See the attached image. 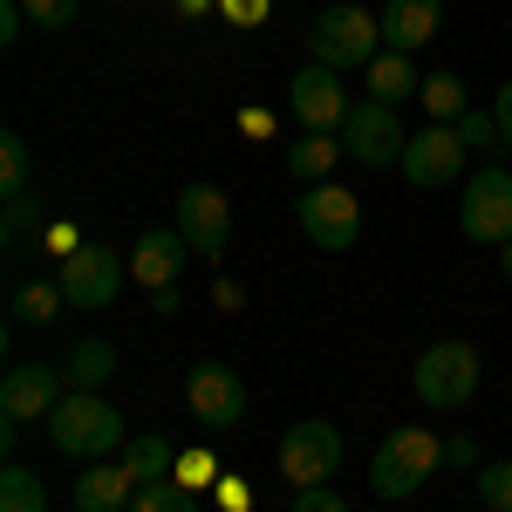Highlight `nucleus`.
<instances>
[{
    "mask_svg": "<svg viewBox=\"0 0 512 512\" xmlns=\"http://www.w3.org/2000/svg\"><path fill=\"white\" fill-rule=\"evenodd\" d=\"M335 472H342V431L328 417L287 424V437H280V478L301 492V485H328Z\"/></svg>",
    "mask_w": 512,
    "mask_h": 512,
    "instance_id": "423d86ee",
    "label": "nucleus"
},
{
    "mask_svg": "<svg viewBox=\"0 0 512 512\" xmlns=\"http://www.w3.org/2000/svg\"><path fill=\"white\" fill-rule=\"evenodd\" d=\"M287 110H294V123L301 130H342V117H349V89H342V69H321V62H308L301 76L287 82Z\"/></svg>",
    "mask_w": 512,
    "mask_h": 512,
    "instance_id": "ddd939ff",
    "label": "nucleus"
},
{
    "mask_svg": "<svg viewBox=\"0 0 512 512\" xmlns=\"http://www.w3.org/2000/svg\"><path fill=\"white\" fill-rule=\"evenodd\" d=\"M130 512H198V492H185V485H144L137 499H130Z\"/></svg>",
    "mask_w": 512,
    "mask_h": 512,
    "instance_id": "a878e982",
    "label": "nucleus"
},
{
    "mask_svg": "<svg viewBox=\"0 0 512 512\" xmlns=\"http://www.w3.org/2000/svg\"><path fill=\"white\" fill-rule=\"evenodd\" d=\"M294 219H301V233L315 239L321 253H349L362 239V198L349 185H308L301 205H294Z\"/></svg>",
    "mask_w": 512,
    "mask_h": 512,
    "instance_id": "1a4fd4ad",
    "label": "nucleus"
},
{
    "mask_svg": "<svg viewBox=\"0 0 512 512\" xmlns=\"http://www.w3.org/2000/svg\"><path fill=\"white\" fill-rule=\"evenodd\" d=\"M0 512H48V485L28 465H7L0 472Z\"/></svg>",
    "mask_w": 512,
    "mask_h": 512,
    "instance_id": "b1692460",
    "label": "nucleus"
},
{
    "mask_svg": "<svg viewBox=\"0 0 512 512\" xmlns=\"http://www.w3.org/2000/svg\"><path fill=\"white\" fill-rule=\"evenodd\" d=\"M492 117H499V137L512 144V82L499 89V96H492Z\"/></svg>",
    "mask_w": 512,
    "mask_h": 512,
    "instance_id": "e433bc0d",
    "label": "nucleus"
},
{
    "mask_svg": "<svg viewBox=\"0 0 512 512\" xmlns=\"http://www.w3.org/2000/svg\"><path fill=\"white\" fill-rule=\"evenodd\" d=\"M383 48H396V55H417L424 41H437V28H444V0H383Z\"/></svg>",
    "mask_w": 512,
    "mask_h": 512,
    "instance_id": "dca6fc26",
    "label": "nucleus"
},
{
    "mask_svg": "<svg viewBox=\"0 0 512 512\" xmlns=\"http://www.w3.org/2000/svg\"><path fill=\"white\" fill-rule=\"evenodd\" d=\"M178 233L192 239V253L219 260L226 239H233V205H226V192L219 185H185L178 192Z\"/></svg>",
    "mask_w": 512,
    "mask_h": 512,
    "instance_id": "4468645a",
    "label": "nucleus"
},
{
    "mask_svg": "<svg viewBox=\"0 0 512 512\" xmlns=\"http://www.w3.org/2000/svg\"><path fill=\"white\" fill-rule=\"evenodd\" d=\"M219 7L233 14L239 28H253V21H267V14H274V0H219Z\"/></svg>",
    "mask_w": 512,
    "mask_h": 512,
    "instance_id": "72a5a7b5",
    "label": "nucleus"
},
{
    "mask_svg": "<svg viewBox=\"0 0 512 512\" xmlns=\"http://www.w3.org/2000/svg\"><path fill=\"white\" fill-rule=\"evenodd\" d=\"M437 465H444V444H437L424 424H396V431L376 444V458H369V492L396 506V499H410Z\"/></svg>",
    "mask_w": 512,
    "mask_h": 512,
    "instance_id": "f03ea898",
    "label": "nucleus"
},
{
    "mask_svg": "<svg viewBox=\"0 0 512 512\" xmlns=\"http://www.w3.org/2000/svg\"><path fill=\"white\" fill-rule=\"evenodd\" d=\"M478 506L512 512V458L506 465H478Z\"/></svg>",
    "mask_w": 512,
    "mask_h": 512,
    "instance_id": "cd10ccee",
    "label": "nucleus"
},
{
    "mask_svg": "<svg viewBox=\"0 0 512 512\" xmlns=\"http://www.w3.org/2000/svg\"><path fill=\"white\" fill-rule=\"evenodd\" d=\"M294 512H349V499H342L335 485H301V492H294Z\"/></svg>",
    "mask_w": 512,
    "mask_h": 512,
    "instance_id": "2f4dec72",
    "label": "nucleus"
},
{
    "mask_svg": "<svg viewBox=\"0 0 512 512\" xmlns=\"http://www.w3.org/2000/svg\"><path fill=\"white\" fill-rule=\"evenodd\" d=\"M185 260H192V239L178 233V226H151V233L130 246V280H144V287H178Z\"/></svg>",
    "mask_w": 512,
    "mask_h": 512,
    "instance_id": "2eb2a0df",
    "label": "nucleus"
},
{
    "mask_svg": "<svg viewBox=\"0 0 512 512\" xmlns=\"http://www.w3.org/2000/svg\"><path fill=\"white\" fill-rule=\"evenodd\" d=\"M117 458L130 465V472H137V485H164V478L178 472V444H171V437H158V431L130 437V444H123Z\"/></svg>",
    "mask_w": 512,
    "mask_h": 512,
    "instance_id": "aec40b11",
    "label": "nucleus"
},
{
    "mask_svg": "<svg viewBox=\"0 0 512 512\" xmlns=\"http://www.w3.org/2000/svg\"><path fill=\"white\" fill-rule=\"evenodd\" d=\"M62 396H69V376L55 362H14L0 376V417L7 424H48Z\"/></svg>",
    "mask_w": 512,
    "mask_h": 512,
    "instance_id": "9b49d317",
    "label": "nucleus"
},
{
    "mask_svg": "<svg viewBox=\"0 0 512 512\" xmlns=\"http://www.w3.org/2000/svg\"><path fill=\"white\" fill-rule=\"evenodd\" d=\"M48 444L62 458H76V465H103V458H117L130 444V431H123V410L103 390H69L55 403V417H48Z\"/></svg>",
    "mask_w": 512,
    "mask_h": 512,
    "instance_id": "f257e3e1",
    "label": "nucleus"
},
{
    "mask_svg": "<svg viewBox=\"0 0 512 512\" xmlns=\"http://www.w3.org/2000/svg\"><path fill=\"white\" fill-rule=\"evenodd\" d=\"M28 192V144H21V130H7L0 137V198H21Z\"/></svg>",
    "mask_w": 512,
    "mask_h": 512,
    "instance_id": "393cba45",
    "label": "nucleus"
},
{
    "mask_svg": "<svg viewBox=\"0 0 512 512\" xmlns=\"http://www.w3.org/2000/svg\"><path fill=\"white\" fill-rule=\"evenodd\" d=\"M62 376H69V390H103L117 376V349L103 335H82L76 349H69V362H62Z\"/></svg>",
    "mask_w": 512,
    "mask_h": 512,
    "instance_id": "6ab92c4d",
    "label": "nucleus"
},
{
    "mask_svg": "<svg viewBox=\"0 0 512 512\" xmlns=\"http://www.w3.org/2000/svg\"><path fill=\"white\" fill-rule=\"evenodd\" d=\"M417 103H424V117H431V123H458L465 110H472L465 82L451 76V69H437V76H424V96H417Z\"/></svg>",
    "mask_w": 512,
    "mask_h": 512,
    "instance_id": "4be33fe9",
    "label": "nucleus"
},
{
    "mask_svg": "<svg viewBox=\"0 0 512 512\" xmlns=\"http://www.w3.org/2000/svg\"><path fill=\"white\" fill-rule=\"evenodd\" d=\"M335 158H342V137H335V130H308V137L287 151V171H294V178H308V185H328Z\"/></svg>",
    "mask_w": 512,
    "mask_h": 512,
    "instance_id": "412c9836",
    "label": "nucleus"
},
{
    "mask_svg": "<svg viewBox=\"0 0 512 512\" xmlns=\"http://www.w3.org/2000/svg\"><path fill=\"white\" fill-rule=\"evenodd\" d=\"M451 130L465 137V151H492V144H506V137H499V117H492V110H478V103L451 123Z\"/></svg>",
    "mask_w": 512,
    "mask_h": 512,
    "instance_id": "bb28decb",
    "label": "nucleus"
},
{
    "mask_svg": "<svg viewBox=\"0 0 512 512\" xmlns=\"http://www.w3.org/2000/svg\"><path fill=\"white\" fill-rule=\"evenodd\" d=\"M205 7H212V0H178V14H205Z\"/></svg>",
    "mask_w": 512,
    "mask_h": 512,
    "instance_id": "4c0bfd02",
    "label": "nucleus"
},
{
    "mask_svg": "<svg viewBox=\"0 0 512 512\" xmlns=\"http://www.w3.org/2000/svg\"><path fill=\"white\" fill-rule=\"evenodd\" d=\"M478 376H485V362H478L472 342H431V349L417 355V403L437 410V417H458V410H472L478 396Z\"/></svg>",
    "mask_w": 512,
    "mask_h": 512,
    "instance_id": "7ed1b4c3",
    "label": "nucleus"
},
{
    "mask_svg": "<svg viewBox=\"0 0 512 512\" xmlns=\"http://www.w3.org/2000/svg\"><path fill=\"white\" fill-rule=\"evenodd\" d=\"M35 212H41V198H35V192L7 198V246H21V239H28V226H35Z\"/></svg>",
    "mask_w": 512,
    "mask_h": 512,
    "instance_id": "7c9ffc66",
    "label": "nucleus"
},
{
    "mask_svg": "<svg viewBox=\"0 0 512 512\" xmlns=\"http://www.w3.org/2000/svg\"><path fill=\"white\" fill-rule=\"evenodd\" d=\"M21 21H28V7H21V0H0V48L21 41Z\"/></svg>",
    "mask_w": 512,
    "mask_h": 512,
    "instance_id": "473e14b6",
    "label": "nucleus"
},
{
    "mask_svg": "<svg viewBox=\"0 0 512 512\" xmlns=\"http://www.w3.org/2000/svg\"><path fill=\"white\" fill-rule=\"evenodd\" d=\"M185 403H192V417L205 431H239L246 424V376L226 369V362H198L192 376H185Z\"/></svg>",
    "mask_w": 512,
    "mask_h": 512,
    "instance_id": "9d476101",
    "label": "nucleus"
},
{
    "mask_svg": "<svg viewBox=\"0 0 512 512\" xmlns=\"http://www.w3.org/2000/svg\"><path fill=\"white\" fill-rule=\"evenodd\" d=\"M444 465H478V444L472 437H451V444H444Z\"/></svg>",
    "mask_w": 512,
    "mask_h": 512,
    "instance_id": "c9c22d12",
    "label": "nucleus"
},
{
    "mask_svg": "<svg viewBox=\"0 0 512 512\" xmlns=\"http://www.w3.org/2000/svg\"><path fill=\"white\" fill-rule=\"evenodd\" d=\"M499 267H506V280H512V239H506V246H499Z\"/></svg>",
    "mask_w": 512,
    "mask_h": 512,
    "instance_id": "58836bf2",
    "label": "nucleus"
},
{
    "mask_svg": "<svg viewBox=\"0 0 512 512\" xmlns=\"http://www.w3.org/2000/svg\"><path fill=\"white\" fill-rule=\"evenodd\" d=\"M185 308V287H151V315H178Z\"/></svg>",
    "mask_w": 512,
    "mask_h": 512,
    "instance_id": "f704fd0d",
    "label": "nucleus"
},
{
    "mask_svg": "<svg viewBox=\"0 0 512 512\" xmlns=\"http://www.w3.org/2000/svg\"><path fill=\"white\" fill-rule=\"evenodd\" d=\"M55 280H62V294H69L76 315H96V308H110V301L123 294V280H130V253L103 246V239H82L76 253H62Z\"/></svg>",
    "mask_w": 512,
    "mask_h": 512,
    "instance_id": "20e7f679",
    "label": "nucleus"
},
{
    "mask_svg": "<svg viewBox=\"0 0 512 512\" xmlns=\"http://www.w3.org/2000/svg\"><path fill=\"white\" fill-rule=\"evenodd\" d=\"M369 96L376 103H410V96H424V76H417V62L410 55H396V48H383L376 62H369Z\"/></svg>",
    "mask_w": 512,
    "mask_h": 512,
    "instance_id": "a211bd4d",
    "label": "nucleus"
},
{
    "mask_svg": "<svg viewBox=\"0 0 512 512\" xmlns=\"http://www.w3.org/2000/svg\"><path fill=\"white\" fill-rule=\"evenodd\" d=\"M171 485H185V492H205V485H219V465H212V451H192V458H178Z\"/></svg>",
    "mask_w": 512,
    "mask_h": 512,
    "instance_id": "c85d7f7f",
    "label": "nucleus"
},
{
    "mask_svg": "<svg viewBox=\"0 0 512 512\" xmlns=\"http://www.w3.org/2000/svg\"><path fill=\"white\" fill-rule=\"evenodd\" d=\"M137 492H144V485H137V472H130L123 458H103V465H82V478H76V512H123Z\"/></svg>",
    "mask_w": 512,
    "mask_h": 512,
    "instance_id": "f3484780",
    "label": "nucleus"
},
{
    "mask_svg": "<svg viewBox=\"0 0 512 512\" xmlns=\"http://www.w3.org/2000/svg\"><path fill=\"white\" fill-rule=\"evenodd\" d=\"M21 7H28L35 28H69V21L82 14V0H21Z\"/></svg>",
    "mask_w": 512,
    "mask_h": 512,
    "instance_id": "c756f323",
    "label": "nucleus"
},
{
    "mask_svg": "<svg viewBox=\"0 0 512 512\" xmlns=\"http://www.w3.org/2000/svg\"><path fill=\"white\" fill-rule=\"evenodd\" d=\"M396 171H403L417 192H437V185H451V178L465 171V137H458L451 123H424V130H410Z\"/></svg>",
    "mask_w": 512,
    "mask_h": 512,
    "instance_id": "f8f14e48",
    "label": "nucleus"
},
{
    "mask_svg": "<svg viewBox=\"0 0 512 512\" xmlns=\"http://www.w3.org/2000/svg\"><path fill=\"white\" fill-rule=\"evenodd\" d=\"M458 233L472 246H506L512 239V171L506 164H478V178L465 185V205H458Z\"/></svg>",
    "mask_w": 512,
    "mask_h": 512,
    "instance_id": "0eeeda50",
    "label": "nucleus"
},
{
    "mask_svg": "<svg viewBox=\"0 0 512 512\" xmlns=\"http://www.w3.org/2000/svg\"><path fill=\"white\" fill-rule=\"evenodd\" d=\"M69 308V294H62V280H28L21 294H14V321H28V328H48V321Z\"/></svg>",
    "mask_w": 512,
    "mask_h": 512,
    "instance_id": "5701e85b",
    "label": "nucleus"
},
{
    "mask_svg": "<svg viewBox=\"0 0 512 512\" xmlns=\"http://www.w3.org/2000/svg\"><path fill=\"white\" fill-rule=\"evenodd\" d=\"M315 62L321 69H369L383 48V21H369V7H355V0H335V7H321L315 14Z\"/></svg>",
    "mask_w": 512,
    "mask_h": 512,
    "instance_id": "39448f33",
    "label": "nucleus"
},
{
    "mask_svg": "<svg viewBox=\"0 0 512 512\" xmlns=\"http://www.w3.org/2000/svg\"><path fill=\"white\" fill-rule=\"evenodd\" d=\"M342 158L369 164V171H383V164H403V144H410V130H403V117H396L390 103H355L349 117H342Z\"/></svg>",
    "mask_w": 512,
    "mask_h": 512,
    "instance_id": "6e6552de",
    "label": "nucleus"
}]
</instances>
